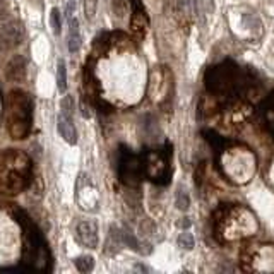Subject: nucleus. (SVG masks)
Listing matches in <instances>:
<instances>
[{
    "label": "nucleus",
    "instance_id": "nucleus-1",
    "mask_svg": "<svg viewBox=\"0 0 274 274\" xmlns=\"http://www.w3.org/2000/svg\"><path fill=\"white\" fill-rule=\"evenodd\" d=\"M14 218L23 228V264L28 271H50L51 254L41 230L29 220L23 209H14Z\"/></svg>",
    "mask_w": 274,
    "mask_h": 274
},
{
    "label": "nucleus",
    "instance_id": "nucleus-2",
    "mask_svg": "<svg viewBox=\"0 0 274 274\" xmlns=\"http://www.w3.org/2000/svg\"><path fill=\"white\" fill-rule=\"evenodd\" d=\"M33 163L24 153L17 149H6L0 153V194L17 195L31 184Z\"/></svg>",
    "mask_w": 274,
    "mask_h": 274
},
{
    "label": "nucleus",
    "instance_id": "nucleus-3",
    "mask_svg": "<svg viewBox=\"0 0 274 274\" xmlns=\"http://www.w3.org/2000/svg\"><path fill=\"white\" fill-rule=\"evenodd\" d=\"M259 230L255 214L243 206H228L216 216V235L221 242L249 238Z\"/></svg>",
    "mask_w": 274,
    "mask_h": 274
},
{
    "label": "nucleus",
    "instance_id": "nucleus-4",
    "mask_svg": "<svg viewBox=\"0 0 274 274\" xmlns=\"http://www.w3.org/2000/svg\"><path fill=\"white\" fill-rule=\"evenodd\" d=\"M7 129L12 139L23 141L29 136L33 125V101L23 89H14L7 96Z\"/></svg>",
    "mask_w": 274,
    "mask_h": 274
},
{
    "label": "nucleus",
    "instance_id": "nucleus-5",
    "mask_svg": "<svg viewBox=\"0 0 274 274\" xmlns=\"http://www.w3.org/2000/svg\"><path fill=\"white\" fill-rule=\"evenodd\" d=\"M220 167L230 180L243 184V182H249L255 173L257 161L249 149L235 147V149H228L223 154V158L220 159Z\"/></svg>",
    "mask_w": 274,
    "mask_h": 274
},
{
    "label": "nucleus",
    "instance_id": "nucleus-6",
    "mask_svg": "<svg viewBox=\"0 0 274 274\" xmlns=\"http://www.w3.org/2000/svg\"><path fill=\"white\" fill-rule=\"evenodd\" d=\"M142 167H144V177L149 178L154 184H168L172 177V168H170V153L165 151H146L142 154Z\"/></svg>",
    "mask_w": 274,
    "mask_h": 274
},
{
    "label": "nucleus",
    "instance_id": "nucleus-7",
    "mask_svg": "<svg viewBox=\"0 0 274 274\" xmlns=\"http://www.w3.org/2000/svg\"><path fill=\"white\" fill-rule=\"evenodd\" d=\"M119 177L122 184L129 187H137L144 177V167H142V156L134 154L129 147L122 146L119 153Z\"/></svg>",
    "mask_w": 274,
    "mask_h": 274
},
{
    "label": "nucleus",
    "instance_id": "nucleus-8",
    "mask_svg": "<svg viewBox=\"0 0 274 274\" xmlns=\"http://www.w3.org/2000/svg\"><path fill=\"white\" fill-rule=\"evenodd\" d=\"M76 202L82 211L93 212L99 206V192L88 173H79L76 184Z\"/></svg>",
    "mask_w": 274,
    "mask_h": 274
},
{
    "label": "nucleus",
    "instance_id": "nucleus-9",
    "mask_svg": "<svg viewBox=\"0 0 274 274\" xmlns=\"http://www.w3.org/2000/svg\"><path fill=\"white\" fill-rule=\"evenodd\" d=\"M245 262L250 266L247 269L259 272H274V245H257L243 255Z\"/></svg>",
    "mask_w": 274,
    "mask_h": 274
},
{
    "label": "nucleus",
    "instance_id": "nucleus-10",
    "mask_svg": "<svg viewBox=\"0 0 274 274\" xmlns=\"http://www.w3.org/2000/svg\"><path fill=\"white\" fill-rule=\"evenodd\" d=\"M76 238L82 247L88 249H98L99 237H98V223L93 220H84L77 225Z\"/></svg>",
    "mask_w": 274,
    "mask_h": 274
},
{
    "label": "nucleus",
    "instance_id": "nucleus-11",
    "mask_svg": "<svg viewBox=\"0 0 274 274\" xmlns=\"http://www.w3.org/2000/svg\"><path fill=\"white\" fill-rule=\"evenodd\" d=\"M57 129H59V134L67 144H77V130L76 125H74V113L60 112L59 117H57Z\"/></svg>",
    "mask_w": 274,
    "mask_h": 274
},
{
    "label": "nucleus",
    "instance_id": "nucleus-12",
    "mask_svg": "<svg viewBox=\"0 0 274 274\" xmlns=\"http://www.w3.org/2000/svg\"><path fill=\"white\" fill-rule=\"evenodd\" d=\"M6 76L12 82H21L26 76V60L23 55H14L7 62L6 67Z\"/></svg>",
    "mask_w": 274,
    "mask_h": 274
},
{
    "label": "nucleus",
    "instance_id": "nucleus-13",
    "mask_svg": "<svg viewBox=\"0 0 274 274\" xmlns=\"http://www.w3.org/2000/svg\"><path fill=\"white\" fill-rule=\"evenodd\" d=\"M23 24L17 23V21H11L2 28V40L6 41L7 46H16L19 45L21 40H23Z\"/></svg>",
    "mask_w": 274,
    "mask_h": 274
},
{
    "label": "nucleus",
    "instance_id": "nucleus-14",
    "mask_svg": "<svg viewBox=\"0 0 274 274\" xmlns=\"http://www.w3.org/2000/svg\"><path fill=\"white\" fill-rule=\"evenodd\" d=\"M69 51L71 53H77L82 46V36H81V28H79V21L76 17L69 19Z\"/></svg>",
    "mask_w": 274,
    "mask_h": 274
},
{
    "label": "nucleus",
    "instance_id": "nucleus-15",
    "mask_svg": "<svg viewBox=\"0 0 274 274\" xmlns=\"http://www.w3.org/2000/svg\"><path fill=\"white\" fill-rule=\"evenodd\" d=\"M260 113H262V119H264V124L266 127L269 129V132L274 136V93L266 99V103L260 108Z\"/></svg>",
    "mask_w": 274,
    "mask_h": 274
},
{
    "label": "nucleus",
    "instance_id": "nucleus-16",
    "mask_svg": "<svg viewBox=\"0 0 274 274\" xmlns=\"http://www.w3.org/2000/svg\"><path fill=\"white\" fill-rule=\"evenodd\" d=\"M130 28H132V31L136 33L137 36H144L146 28H147V19H146L144 11L134 12V17H132V21H130Z\"/></svg>",
    "mask_w": 274,
    "mask_h": 274
},
{
    "label": "nucleus",
    "instance_id": "nucleus-17",
    "mask_svg": "<svg viewBox=\"0 0 274 274\" xmlns=\"http://www.w3.org/2000/svg\"><path fill=\"white\" fill-rule=\"evenodd\" d=\"M57 86H59L60 93H65V89H67V67H65L64 59H59V62H57Z\"/></svg>",
    "mask_w": 274,
    "mask_h": 274
},
{
    "label": "nucleus",
    "instance_id": "nucleus-18",
    "mask_svg": "<svg viewBox=\"0 0 274 274\" xmlns=\"http://www.w3.org/2000/svg\"><path fill=\"white\" fill-rule=\"evenodd\" d=\"M74 264L81 272H91L94 269V259L91 255H81V257L74 260Z\"/></svg>",
    "mask_w": 274,
    "mask_h": 274
},
{
    "label": "nucleus",
    "instance_id": "nucleus-19",
    "mask_svg": "<svg viewBox=\"0 0 274 274\" xmlns=\"http://www.w3.org/2000/svg\"><path fill=\"white\" fill-rule=\"evenodd\" d=\"M175 204H177V207L180 211H187L190 207V197H189V194H187L185 190L182 189V187H178V190H177Z\"/></svg>",
    "mask_w": 274,
    "mask_h": 274
},
{
    "label": "nucleus",
    "instance_id": "nucleus-20",
    "mask_svg": "<svg viewBox=\"0 0 274 274\" xmlns=\"http://www.w3.org/2000/svg\"><path fill=\"white\" fill-rule=\"evenodd\" d=\"M195 245V240H194V235L189 233L185 230L184 233H180V237H178V247L184 250H192Z\"/></svg>",
    "mask_w": 274,
    "mask_h": 274
},
{
    "label": "nucleus",
    "instance_id": "nucleus-21",
    "mask_svg": "<svg viewBox=\"0 0 274 274\" xmlns=\"http://www.w3.org/2000/svg\"><path fill=\"white\" fill-rule=\"evenodd\" d=\"M50 24H51V31H53L55 36H59L60 31H62V21H60V12L59 9H51L50 14Z\"/></svg>",
    "mask_w": 274,
    "mask_h": 274
},
{
    "label": "nucleus",
    "instance_id": "nucleus-22",
    "mask_svg": "<svg viewBox=\"0 0 274 274\" xmlns=\"http://www.w3.org/2000/svg\"><path fill=\"white\" fill-rule=\"evenodd\" d=\"M84 4V16L88 21H93L96 16V9H98V0H82Z\"/></svg>",
    "mask_w": 274,
    "mask_h": 274
},
{
    "label": "nucleus",
    "instance_id": "nucleus-23",
    "mask_svg": "<svg viewBox=\"0 0 274 274\" xmlns=\"http://www.w3.org/2000/svg\"><path fill=\"white\" fill-rule=\"evenodd\" d=\"M178 226H180V228H184V230H187L190 226V218H182V221H178Z\"/></svg>",
    "mask_w": 274,
    "mask_h": 274
},
{
    "label": "nucleus",
    "instance_id": "nucleus-24",
    "mask_svg": "<svg viewBox=\"0 0 274 274\" xmlns=\"http://www.w3.org/2000/svg\"><path fill=\"white\" fill-rule=\"evenodd\" d=\"M74 7H76V2H74V0H71V2L67 4V16H69V19H71V17H72Z\"/></svg>",
    "mask_w": 274,
    "mask_h": 274
}]
</instances>
